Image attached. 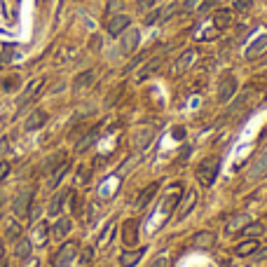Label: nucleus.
<instances>
[{
	"label": "nucleus",
	"instance_id": "obj_1",
	"mask_svg": "<svg viewBox=\"0 0 267 267\" xmlns=\"http://www.w3.org/2000/svg\"><path fill=\"white\" fill-rule=\"evenodd\" d=\"M218 171H220V157L218 155H211V157H206L197 164V169H194V178L199 181L202 188H211L218 178Z\"/></svg>",
	"mask_w": 267,
	"mask_h": 267
},
{
	"label": "nucleus",
	"instance_id": "obj_2",
	"mask_svg": "<svg viewBox=\"0 0 267 267\" xmlns=\"http://www.w3.org/2000/svg\"><path fill=\"white\" fill-rule=\"evenodd\" d=\"M33 193H35V185H28V188H24L22 193H17L14 202H12V214H14V218H26V216L31 214Z\"/></svg>",
	"mask_w": 267,
	"mask_h": 267
},
{
	"label": "nucleus",
	"instance_id": "obj_3",
	"mask_svg": "<svg viewBox=\"0 0 267 267\" xmlns=\"http://www.w3.org/2000/svg\"><path fill=\"white\" fill-rule=\"evenodd\" d=\"M237 89H239V80L232 73H225L218 82V103H227L237 97Z\"/></svg>",
	"mask_w": 267,
	"mask_h": 267
},
{
	"label": "nucleus",
	"instance_id": "obj_4",
	"mask_svg": "<svg viewBox=\"0 0 267 267\" xmlns=\"http://www.w3.org/2000/svg\"><path fill=\"white\" fill-rule=\"evenodd\" d=\"M77 242H66L56 253L52 256V267H68L77 258Z\"/></svg>",
	"mask_w": 267,
	"mask_h": 267
},
{
	"label": "nucleus",
	"instance_id": "obj_5",
	"mask_svg": "<svg viewBox=\"0 0 267 267\" xmlns=\"http://www.w3.org/2000/svg\"><path fill=\"white\" fill-rule=\"evenodd\" d=\"M155 134H157V129L155 127H148V124H146V127H139L134 134H131V146H134V150H136V152H143V150L152 143Z\"/></svg>",
	"mask_w": 267,
	"mask_h": 267
},
{
	"label": "nucleus",
	"instance_id": "obj_6",
	"mask_svg": "<svg viewBox=\"0 0 267 267\" xmlns=\"http://www.w3.org/2000/svg\"><path fill=\"white\" fill-rule=\"evenodd\" d=\"M267 176V150H263L256 157V162L248 167V173H246V181L248 183H258Z\"/></svg>",
	"mask_w": 267,
	"mask_h": 267
},
{
	"label": "nucleus",
	"instance_id": "obj_7",
	"mask_svg": "<svg viewBox=\"0 0 267 267\" xmlns=\"http://www.w3.org/2000/svg\"><path fill=\"white\" fill-rule=\"evenodd\" d=\"M129 26H131V19H129L127 14H113V17L106 22V31H108V35L120 38V35L129 28Z\"/></svg>",
	"mask_w": 267,
	"mask_h": 267
},
{
	"label": "nucleus",
	"instance_id": "obj_8",
	"mask_svg": "<svg viewBox=\"0 0 267 267\" xmlns=\"http://www.w3.org/2000/svg\"><path fill=\"white\" fill-rule=\"evenodd\" d=\"M139 43H141V33L129 26L127 31L122 33V38H120V49H122V54H134L139 49Z\"/></svg>",
	"mask_w": 267,
	"mask_h": 267
},
{
	"label": "nucleus",
	"instance_id": "obj_9",
	"mask_svg": "<svg viewBox=\"0 0 267 267\" xmlns=\"http://www.w3.org/2000/svg\"><path fill=\"white\" fill-rule=\"evenodd\" d=\"M194 59H197V52H194V49H185V52L173 61V66H171V75H173V77H181V75L194 64Z\"/></svg>",
	"mask_w": 267,
	"mask_h": 267
},
{
	"label": "nucleus",
	"instance_id": "obj_10",
	"mask_svg": "<svg viewBox=\"0 0 267 267\" xmlns=\"http://www.w3.org/2000/svg\"><path fill=\"white\" fill-rule=\"evenodd\" d=\"M197 202H199V193L197 190H188V194H185V199L181 202V206H178V214H176V220L181 223V220H185L188 216L194 211V206H197Z\"/></svg>",
	"mask_w": 267,
	"mask_h": 267
},
{
	"label": "nucleus",
	"instance_id": "obj_11",
	"mask_svg": "<svg viewBox=\"0 0 267 267\" xmlns=\"http://www.w3.org/2000/svg\"><path fill=\"white\" fill-rule=\"evenodd\" d=\"M122 242H124V246L139 244V220L136 218H127L122 223Z\"/></svg>",
	"mask_w": 267,
	"mask_h": 267
},
{
	"label": "nucleus",
	"instance_id": "obj_12",
	"mask_svg": "<svg viewBox=\"0 0 267 267\" xmlns=\"http://www.w3.org/2000/svg\"><path fill=\"white\" fill-rule=\"evenodd\" d=\"M98 134H101V124H94L92 129H87L85 134H82V139L75 143V152L80 155V152H85V150H89L94 143H97L98 139Z\"/></svg>",
	"mask_w": 267,
	"mask_h": 267
},
{
	"label": "nucleus",
	"instance_id": "obj_13",
	"mask_svg": "<svg viewBox=\"0 0 267 267\" xmlns=\"http://www.w3.org/2000/svg\"><path fill=\"white\" fill-rule=\"evenodd\" d=\"M258 248H260V242H258L256 237H248V239L239 242V244L232 248V253H235L237 258H248V256H256Z\"/></svg>",
	"mask_w": 267,
	"mask_h": 267
},
{
	"label": "nucleus",
	"instance_id": "obj_14",
	"mask_svg": "<svg viewBox=\"0 0 267 267\" xmlns=\"http://www.w3.org/2000/svg\"><path fill=\"white\" fill-rule=\"evenodd\" d=\"M64 162H66V152H64V150H56V152H52V155H49V157L43 162V173H45V176H52L54 171L59 169Z\"/></svg>",
	"mask_w": 267,
	"mask_h": 267
},
{
	"label": "nucleus",
	"instance_id": "obj_15",
	"mask_svg": "<svg viewBox=\"0 0 267 267\" xmlns=\"http://www.w3.org/2000/svg\"><path fill=\"white\" fill-rule=\"evenodd\" d=\"M68 197H71V190H56L52 197V202H49V209H47V214L49 216H61L64 211V204L68 202Z\"/></svg>",
	"mask_w": 267,
	"mask_h": 267
},
{
	"label": "nucleus",
	"instance_id": "obj_16",
	"mask_svg": "<svg viewBox=\"0 0 267 267\" xmlns=\"http://www.w3.org/2000/svg\"><path fill=\"white\" fill-rule=\"evenodd\" d=\"M248 223H251V216H248V214H237V216H232V218L227 220L225 232H227V235H239V232H242Z\"/></svg>",
	"mask_w": 267,
	"mask_h": 267
},
{
	"label": "nucleus",
	"instance_id": "obj_17",
	"mask_svg": "<svg viewBox=\"0 0 267 267\" xmlns=\"http://www.w3.org/2000/svg\"><path fill=\"white\" fill-rule=\"evenodd\" d=\"M43 87H45V80H33L31 85L26 87V92L22 94V98H19V108H26V106H28L33 98L40 94V89H43Z\"/></svg>",
	"mask_w": 267,
	"mask_h": 267
},
{
	"label": "nucleus",
	"instance_id": "obj_18",
	"mask_svg": "<svg viewBox=\"0 0 267 267\" xmlns=\"http://www.w3.org/2000/svg\"><path fill=\"white\" fill-rule=\"evenodd\" d=\"M267 49V35H260V38H256L253 43L248 45V49L244 52V56L248 59V61H253V59H258V56H263Z\"/></svg>",
	"mask_w": 267,
	"mask_h": 267
},
{
	"label": "nucleus",
	"instance_id": "obj_19",
	"mask_svg": "<svg viewBox=\"0 0 267 267\" xmlns=\"http://www.w3.org/2000/svg\"><path fill=\"white\" fill-rule=\"evenodd\" d=\"M47 120H49V115H47L45 110H33L31 115H28V120H26L24 129H26V131H35V129L45 127V124H47Z\"/></svg>",
	"mask_w": 267,
	"mask_h": 267
},
{
	"label": "nucleus",
	"instance_id": "obj_20",
	"mask_svg": "<svg viewBox=\"0 0 267 267\" xmlns=\"http://www.w3.org/2000/svg\"><path fill=\"white\" fill-rule=\"evenodd\" d=\"M214 244H216V235L211 230H199V232L193 237L194 248H214Z\"/></svg>",
	"mask_w": 267,
	"mask_h": 267
},
{
	"label": "nucleus",
	"instance_id": "obj_21",
	"mask_svg": "<svg viewBox=\"0 0 267 267\" xmlns=\"http://www.w3.org/2000/svg\"><path fill=\"white\" fill-rule=\"evenodd\" d=\"M146 256V248H134V251H124L120 256V265L122 267H134L141 263V258Z\"/></svg>",
	"mask_w": 267,
	"mask_h": 267
},
{
	"label": "nucleus",
	"instance_id": "obj_22",
	"mask_svg": "<svg viewBox=\"0 0 267 267\" xmlns=\"http://www.w3.org/2000/svg\"><path fill=\"white\" fill-rule=\"evenodd\" d=\"M71 227H73V220H71V218H59V220L54 223V227L49 230V235H52L54 239H64V237L71 232Z\"/></svg>",
	"mask_w": 267,
	"mask_h": 267
},
{
	"label": "nucleus",
	"instance_id": "obj_23",
	"mask_svg": "<svg viewBox=\"0 0 267 267\" xmlns=\"http://www.w3.org/2000/svg\"><path fill=\"white\" fill-rule=\"evenodd\" d=\"M5 239H7V242L22 239V225H19L17 218H7V220H5Z\"/></svg>",
	"mask_w": 267,
	"mask_h": 267
},
{
	"label": "nucleus",
	"instance_id": "obj_24",
	"mask_svg": "<svg viewBox=\"0 0 267 267\" xmlns=\"http://www.w3.org/2000/svg\"><path fill=\"white\" fill-rule=\"evenodd\" d=\"M33 251V242L31 239H17L14 242V258L17 260H26Z\"/></svg>",
	"mask_w": 267,
	"mask_h": 267
},
{
	"label": "nucleus",
	"instance_id": "obj_25",
	"mask_svg": "<svg viewBox=\"0 0 267 267\" xmlns=\"http://www.w3.org/2000/svg\"><path fill=\"white\" fill-rule=\"evenodd\" d=\"M232 19H235V12H232V10L214 12V24H216V28H218V31H220V28H227V26L232 24Z\"/></svg>",
	"mask_w": 267,
	"mask_h": 267
},
{
	"label": "nucleus",
	"instance_id": "obj_26",
	"mask_svg": "<svg viewBox=\"0 0 267 267\" xmlns=\"http://www.w3.org/2000/svg\"><path fill=\"white\" fill-rule=\"evenodd\" d=\"M71 167H73V164H71V162L66 160L64 164H61V167H59V169H56V171L52 173V176H49V190H54V188H59V183H61V181L66 178V173L71 171Z\"/></svg>",
	"mask_w": 267,
	"mask_h": 267
},
{
	"label": "nucleus",
	"instance_id": "obj_27",
	"mask_svg": "<svg viewBox=\"0 0 267 267\" xmlns=\"http://www.w3.org/2000/svg\"><path fill=\"white\" fill-rule=\"evenodd\" d=\"M160 66H162V59H150L148 64H146V66H143V68L139 71V75H136V80H139V82H143V80H148V77H150L152 73H157V71H160Z\"/></svg>",
	"mask_w": 267,
	"mask_h": 267
},
{
	"label": "nucleus",
	"instance_id": "obj_28",
	"mask_svg": "<svg viewBox=\"0 0 267 267\" xmlns=\"http://www.w3.org/2000/svg\"><path fill=\"white\" fill-rule=\"evenodd\" d=\"M157 190H160V183H152V185H148V188H146V190L141 193L139 199H136V211H141V209H146V204H148L150 199L155 197V193H157Z\"/></svg>",
	"mask_w": 267,
	"mask_h": 267
},
{
	"label": "nucleus",
	"instance_id": "obj_29",
	"mask_svg": "<svg viewBox=\"0 0 267 267\" xmlns=\"http://www.w3.org/2000/svg\"><path fill=\"white\" fill-rule=\"evenodd\" d=\"M47 239H49V225L38 223L35 225V230H33V242H35V246H45L47 244Z\"/></svg>",
	"mask_w": 267,
	"mask_h": 267
},
{
	"label": "nucleus",
	"instance_id": "obj_30",
	"mask_svg": "<svg viewBox=\"0 0 267 267\" xmlns=\"http://www.w3.org/2000/svg\"><path fill=\"white\" fill-rule=\"evenodd\" d=\"M92 82H94V71H85V73H80L73 80V89H75V92L87 89V87H92Z\"/></svg>",
	"mask_w": 267,
	"mask_h": 267
},
{
	"label": "nucleus",
	"instance_id": "obj_31",
	"mask_svg": "<svg viewBox=\"0 0 267 267\" xmlns=\"http://www.w3.org/2000/svg\"><path fill=\"white\" fill-rule=\"evenodd\" d=\"M113 237H115V220H110V223L103 227V235L98 237V246H101V248L108 246L110 242H113Z\"/></svg>",
	"mask_w": 267,
	"mask_h": 267
},
{
	"label": "nucleus",
	"instance_id": "obj_32",
	"mask_svg": "<svg viewBox=\"0 0 267 267\" xmlns=\"http://www.w3.org/2000/svg\"><path fill=\"white\" fill-rule=\"evenodd\" d=\"M68 199H71V211H73V216H80L82 214V197H80V193H73V190H71V197H68Z\"/></svg>",
	"mask_w": 267,
	"mask_h": 267
},
{
	"label": "nucleus",
	"instance_id": "obj_33",
	"mask_svg": "<svg viewBox=\"0 0 267 267\" xmlns=\"http://www.w3.org/2000/svg\"><path fill=\"white\" fill-rule=\"evenodd\" d=\"M242 232H244L246 237H256V239H258V237L265 232V227H263L260 223H248V225L244 227V230H242Z\"/></svg>",
	"mask_w": 267,
	"mask_h": 267
},
{
	"label": "nucleus",
	"instance_id": "obj_34",
	"mask_svg": "<svg viewBox=\"0 0 267 267\" xmlns=\"http://www.w3.org/2000/svg\"><path fill=\"white\" fill-rule=\"evenodd\" d=\"M19 85H22V77H19V75H12V77H5V80H2V89H5V92H14Z\"/></svg>",
	"mask_w": 267,
	"mask_h": 267
},
{
	"label": "nucleus",
	"instance_id": "obj_35",
	"mask_svg": "<svg viewBox=\"0 0 267 267\" xmlns=\"http://www.w3.org/2000/svg\"><path fill=\"white\" fill-rule=\"evenodd\" d=\"M251 5H253V0H235V2H232V12L244 14V12L251 10Z\"/></svg>",
	"mask_w": 267,
	"mask_h": 267
},
{
	"label": "nucleus",
	"instance_id": "obj_36",
	"mask_svg": "<svg viewBox=\"0 0 267 267\" xmlns=\"http://www.w3.org/2000/svg\"><path fill=\"white\" fill-rule=\"evenodd\" d=\"M160 17H162V10H150V14H146V24H148V26L160 24Z\"/></svg>",
	"mask_w": 267,
	"mask_h": 267
},
{
	"label": "nucleus",
	"instance_id": "obj_37",
	"mask_svg": "<svg viewBox=\"0 0 267 267\" xmlns=\"http://www.w3.org/2000/svg\"><path fill=\"white\" fill-rule=\"evenodd\" d=\"M155 5H157V0H139L136 7H139V12H150Z\"/></svg>",
	"mask_w": 267,
	"mask_h": 267
},
{
	"label": "nucleus",
	"instance_id": "obj_38",
	"mask_svg": "<svg viewBox=\"0 0 267 267\" xmlns=\"http://www.w3.org/2000/svg\"><path fill=\"white\" fill-rule=\"evenodd\" d=\"M92 258H94V248H92V246H87V248H85V253L80 256V263H82V265H87V263H89Z\"/></svg>",
	"mask_w": 267,
	"mask_h": 267
},
{
	"label": "nucleus",
	"instance_id": "obj_39",
	"mask_svg": "<svg viewBox=\"0 0 267 267\" xmlns=\"http://www.w3.org/2000/svg\"><path fill=\"white\" fill-rule=\"evenodd\" d=\"M7 152H10V139H2L0 141V160H2Z\"/></svg>",
	"mask_w": 267,
	"mask_h": 267
},
{
	"label": "nucleus",
	"instance_id": "obj_40",
	"mask_svg": "<svg viewBox=\"0 0 267 267\" xmlns=\"http://www.w3.org/2000/svg\"><path fill=\"white\" fill-rule=\"evenodd\" d=\"M197 5H199V0H185V2H183V7H181V10H183V12H193L194 7H197Z\"/></svg>",
	"mask_w": 267,
	"mask_h": 267
},
{
	"label": "nucleus",
	"instance_id": "obj_41",
	"mask_svg": "<svg viewBox=\"0 0 267 267\" xmlns=\"http://www.w3.org/2000/svg\"><path fill=\"white\" fill-rule=\"evenodd\" d=\"M7 173H10V164H7L5 160H0V181H2Z\"/></svg>",
	"mask_w": 267,
	"mask_h": 267
},
{
	"label": "nucleus",
	"instance_id": "obj_42",
	"mask_svg": "<svg viewBox=\"0 0 267 267\" xmlns=\"http://www.w3.org/2000/svg\"><path fill=\"white\" fill-rule=\"evenodd\" d=\"M167 265H169V260H167V258L162 256V258H157V260H155V263H152L150 267H167Z\"/></svg>",
	"mask_w": 267,
	"mask_h": 267
},
{
	"label": "nucleus",
	"instance_id": "obj_43",
	"mask_svg": "<svg viewBox=\"0 0 267 267\" xmlns=\"http://www.w3.org/2000/svg\"><path fill=\"white\" fill-rule=\"evenodd\" d=\"M118 7H120V0H110V2H108V12L118 10Z\"/></svg>",
	"mask_w": 267,
	"mask_h": 267
},
{
	"label": "nucleus",
	"instance_id": "obj_44",
	"mask_svg": "<svg viewBox=\"0 0 267 267\" xmlns=\"http://www.w3.org/2000/svg\"><path fill=\"white\" fill-rule=\"evenodd\" d=\"M2 253H5V251H2V244H0V260H2Z\"/></svg>",
	"mask_w": 267,
	"mask_h": 267
},
{
	"label": "nucleus",
	"instance_id": "obj_45",
	"mask_svg": "<svg viewBox=\"0 0 267 267\" xmlns=\"http://www.w3.org/2000/svg\"><path fill=\"white\" fill-rule=\"evenodd\" d=\"M0 267H7V263H5V260H0Z\"/></svg>",
	"mask_w": 267,
	"mask_h": 267
},
{
	"label": "nucleus",
	"instance_id": "obj_46",
	"mask_svg": "<svg viewBox=\"0 0 267 267\" xmlns=\"http://www.w3.org/2000/svg\"><path fill=\"white\" fill-rule=\"evenodd\" d=\"M265 267H267V265H265Z\"/></svg>",
	"mask_w": 267,
	"mask_h": 267
}]
</instances>
